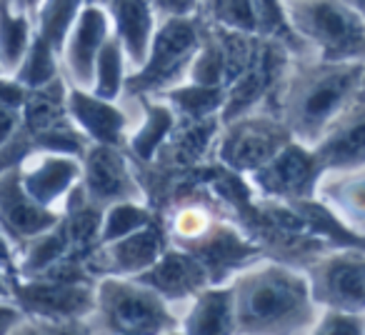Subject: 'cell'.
Here are the masks:
<instances>
[{
	"mask_svg": "<svg viewBox=\"0 0 365 335\" xmlns=\"http://www.w3.org/2000/svg\"><path fill=\"white\" fill-rule=\"evenodd\" d=\"M365 63H328L293 56L268 108L288 125L293 140L313 148L345 110L360 100Z\"/></svg>",
	"mask_w": 365,
	"mask_h": 335,
	"instance_id": "6da1fadb",
	"label": "cell"
},
{
	"mask_svg": "<svg viewBox=\"0 0 365 335\" xmlns=\"http://www.w3.org/2000/svg\"><path fill=\"white\" fill-rule=\"evenodd\" d=\"M230 285L235 335H305L320 313L305 270L283 260H253Z\"/></svg>",
	"mask_w": 365,
	"mask_h": 335,
	"instance_id": "7a4b0ae2",
	"label": "cell"
},
{
	"mask_svg": "<svg viewBox=\"0 0 365 335\" xmlns=\"http://www.w3.org/2000/svg\"><path fill=\"white\" fill-rule=\"evenodd\" d=\"M93 330L118 335H163L180 328V310L138 278L103 275L96 280Z\"/></svg>",
	"mask_w": 365,
	"mask_h": 335,
	"instance_id": "3957f363",
	"label": "cell"
},
{
	"mask_svg": "<svg viewBox=\"0 0 365 335\" xmlns=\"http://www.w3.org/2000/svg\"><path fill=\"white\" fill-rule=\"evenodd\" d=\"M293 31L318 61L365 63V18L345 0H283Z\"/></svg>",
	"mask_w": 365,
	"mask_h": 335,
	"instance_id": "277c9868",
	"label": "cell"
},
{
	"mask_svg": "<svg viewBox=\"0 0 365 335\" xmlns=\"http://www.w3.org/2000/svg\"><path fill=\"white\" fill-rule=\"evenodd\" d=\"M205 28L208 23L200 13L160 18L145 63L128 78L125 96L158 98L188 81L190 63L198 53Z\"/></svg>",
	"mask_w": 365,
	"mask_h": 335,
	"instance_id": "5b68a950",
	"label": "cell"
},
{
	"mask_svg": "<svg viewBox=\"0 0 365 335\" xmlns=\"http://www.w3.org/2000/svg\"><path fill=\"white\" fill-rule=\"evenodd\" d=\"M293 140L288 125L268 108H258L240 118L223 123L215 138V160L243 178L260 170Z\"/></svg>",
	"mask_w": 365,
	"mask_h": 335,
	"instance_id": "8992f818",
	"label": "cell"
},
{
	"mask_svg": "<svg viewBox=\"0 0 365 335\" xmlns=\"http://www.w3.org/2000/svg\"><path fill=\"white\" fill-rule=\"evenodd\" d=\"M310 293L318 308L365 315V250H325L305 265Z\"/></svg>",
	"mask_w": 365,
	"mask_h": 335,
	"instance_id": "52a82bcc",
	"label": "cell"
},
{
	"mask_svg": "<svg viewBox=\"0 0 365 335\" xmlns=\"http://www.w3.org/2000/svg\"><path fill=\"white\" fill-rule=\"evenodd\" d=\"M323 173L325 170L320 168L313 148L290 140L273 160H268L245 180L253 195H258L260 200L295 203V200H308L318 195V183Z\"/></svg>",
	"mask_w": 365,
	"mask_h": 335,
	"instance_id": "ba28073f",
	"label": "cell"
},
{
	"mask_svg": "<svg viewBox=\"0 0 365 335\" xmlns=\"http://www.w3.org/2000/svg\"><path fill=\"white\" fill-rule=\"evenodd\" d=\"M13 300L28 318L78 323V320H91L96 310V283L13 278Z\"/></svg>",
	"mask_w": 365,
	"mask_h": 335,
	"instance_id": "9c48e42d",
	"label": "cell"
},
{
	"mask_svg": "<svg viewBox=\"0 0 365 335\" xmlns=\"http://www.w3.org/2000/svg\"><path fill=\"white\" fill-rule=\"evenodd\" d=\"M66 110L73 125L91 143L125 148L140 110V98L123 96L120 100H108L86 88L68 86Z\"/></svg>",
	"mask_w": 365,
	"mask_h": 335,
	"instance_id": "30bf717a",
	"label": "cell"
},
{
	"mask_svg": "<svg viewBox=\"0 0 365 335\" xmlns=\"http://www.w3.org/2000/svg\"><path fill=\"white\" fill-rule=\"evenodd\" d=\"M81 163V188L93 205L106 210L120 200H143V185L125 148L91 143Z\"/></svg>",
	"mask_w": 365,
	"mask_h": 335,
	"instance_id": "8fae6325",
	"label": "cell"
},
{
	"mask_svg": "<svg viewBox=\"0 0 365 335\" xmlns=\"http://www.w3.org/2000/svg\"><path fill=\"white\" fill-rule=\"evenodd\" d=\"M168 245H170V240H168L165 225L153 220L150 225L125 235V238L98 245L86 258V263L96 278H103V275L138 278L165 253Z\"/></svg>",
	"mask_w": 365,
	"mask_h": 335,
	"instance_id": "7c38bea8",
	"label": "cell"
},
{
	"mask_svg": "<svg viewBox=\"0 0 365 335\" xmlns=\"http://www.w3.org/2000/svg\"><path fill=\"white\" fill-rule=\"evenodd\" d=\"M61 220L63 213L46 208L28 195L21 183L18 168L0 173V230L11 243L13 253H18L28 240L56 228Z\"/></svg>",
	"mask_w": 365,
	"mask_h": 335,
	"instance_id": "4fadbf2b",
	"label": "cell"
},
{
	"mask_svg": "<svg viewBox=\"0 0 365 335\" xmlns=\"http://www.w3.org/2000/svg\"><path fill=\"white\" fill-rule=\"evenodd\" d=\"M110 33L113 26L108 8L101 6V3H88L81 11V16H78V21L73 23L61 51L63 78L68 81V86L91 91L98 53L106 46Z\"/></svg>",
	"mask_w": 365,
	"mask_h": 335,
	"instance_id": "5bb4252c",
	"label": "cell"
},
{
	"mask_svg": "<svg viewBox=\"0 0 365 335\" xmlns=\"http://www.w3.org/2000/svg\"><path fill=\"white\" fill-rule=\"evenodd\" d=\"M21 183L33 200L63 213L73 190L81 185L83 163L76 155L51 150H33L18 165Z\"/></svg>",
	"mask_w": 365,
	"mask_h": 335,
	"instance_id": "9a60e30c",
	"label": "cell"
},
{
	"mask_svg": "<svg viewBox=\"0 0 365 335\" xmlns=\"http://www.w3.org/2000/svg\"><path fill=\"white\" fill-rule=\"evenodd\" d=\"M138 280L153 288L158 295H163L178 310H182V305L190 298H195L203 288L213 285L203 263L195 255L175 248V245H168L165 253L145 273L138 275Z\"/></svg>",
	"mask_w": 365,
	"mask_h": 335,
	"instance_id": "2e32d148",
	"label": "cell"
},
{
	"mask_svg": "<svg viewBox=\"0 0 365 335\" xmlns=\"http://www.w3.org/2000/svg\"><path fill=\"white\" fill-rule=\"evenodd\" d=\"M106 8L110 16L113 36L125 51L130 73H135L145 63L160 23L155 0H108Z\"/></svg>",
	"mask_w": 365,
	"mask_h": 335,
	"instance_id": "e0dca14e",
	"label": "cell"
},
{
	"mask_svg": "<svg viewBox=\"0 0 365 335\" xmlns=\"http://www.w3.org/2000/svg\"><path fill=\"white\" fill-rule=\"evenodd\" d=\"M313 153L325 173L365 165V103L358 100L345 110L315 143Z\"/></svg>",
	"mask_w": 365,
	"mask_h": 335,
	"instance_id": "ac0fdd59",
	"label": "cell"
},
{
	"mask_svg": "<svg viewBox=\"0 0 365 335\" xmlns=\"http://www.w3.org/2000/svg\"><path fill=\"white\" fill-rule=\"evenodd\" d=\"M185 335H235L233 285L218 283L200 290L180 310Z\"/></svg>",
	"mask_w": 365,
	"mask_h": 335,
	"instance_id": "d6986e66",
	"label": "cell"
},
{
	"mask_svg": "<svg viewBox=\"0 0 365 335\" xmlns=\"http://www.w3.org/2000/svg\"><path fill=\"white\" fill-rule=\"evenodd\" d=\"M140 98V110H138L135 125H133L130 135H128L125 150L130 155V160L135 163H153L155 155L160 153V148L168 143V138L173 135V130L178 128L180 118L178 113L168 105L163 98Z\"/></svg>",
	"mask_w": 365,
	"mask_h": 335,
	"instance_id": "ffe728a7",
	"label": "cell"
},
{
	"mask_svg": "<svg viewBox=\"0 0 365 335\" xmlns=\"http://www.w3.org/2000/svg\"><path fill=\"white\" fill-rule=\"evenodd\" d=\"M318 198L358 235H365V165L323 173Z\"/></svg>",
	"mask_w": 365,
	"mask_h": 335,
	"instance_id": "44dd1931",
	"label": "cell"
},
{
	"mask_svg": "<svg viewBox=\"0 0 365 335\" xmlns=\"http://www.w3.org/2000/svg\"><path fill=\"white\" fill-rule=\"evenodd\" d=\"M36 36V21L13 0H0V71L16 76Z\"/></svg>",
	"mask_w": 365,
	"mask_h": 335,
	"instance_id": "7402d4cb",
	"label": "cell"
},
{
	"mask_svg": "<svg viewBox=\"0 0 365 335\" xmlns=\"http://www.w3.org/2000/svg\"><path fill=\"white\" fill-rule=\"evenodd\" d=\"M73 250L71 235L66 230V223H58L48 233L28 240L16 253V278H38L46 270H51L56 263L68 258Z\"/></svg>",
	"mask_w": 365,
	"mask_h": 335,
	"instance_id": "603a6c76",
	"label": "cell"
},
{
	"mask_svg": "<svg viewBox=\"0 0 365 335\" xmlns=\"http://www.w3.org/2000/svg\"><path fill=\"white\" fill-rule=\"evenodd\" d=\"M158 98H163L178 113L180 123H195L208 120V118H220L225 105V88L198 86V83L185 81Z\"/></svg>",
	"mask_w": 365,
	"mask_h": 335,
	"instance_id": "cb8c5ba5",
	"label": "cell"
},
{
	"mask_svg": "<svg viewBox=\"0 0 365 335\" xmlns=\"http://www.w3.org/2000/svg\"><path fill=\"white\" fill-rule=\"evenodd\" d=\"M128 78H130V66H128L125 51H123L120 41L110 33L106 46L98 53L91 91L101 98H108V100H120L125 96Z\"/></svg>",
	"mask_w": 365,
	"mask_h": 335,
	"instance_id": "d4e9b609",
	"label": "cell"
},
{
	"mask_svg": "<svg viewBox=\"0 0 365 335\" xmlns=\"http://www.w3.org/2000/svg\"><path fill=\"white\" fill-rule=\"evenodd\" d=\"M13 78H16L23 88H28V91H38V88H46V86H51V83L61 81L63 78L61 53H58L46 38L36 33L26 58L21 61V66H18Z\"/></svg>",
	"mask_w": 365,
	"mask_h": 335,
	"instance_id": "484cf974",
	"label": "cell"
},
{
	"mask_svg": "<svg viewBox=\"0 0 365 335\" xmlns=\"http://www.w3.org/2000/svg\"><path fill=\"white\" fill-rule=\"evenodd\" d=\"M91 0H43L41 8L36 11V33L43 36L58 53L63 51L68 33H71L73 23L78 21L81 11Z\"/></svg>",
	"mask_w": 365,
	"mask_h": 335,
	"instance_id": "4316f807",
	"label": "cell"
},
{
	"mask_svg": "<svg viewBox=\"0 0 365 335\" xmlns=\"http://www.w3.org/2000/svg\"><path fill=\"white\" fill-rule=\"evenodd\" d=\"M153 220H158V218L150 210V205H145V200H120V203L108 205V208L103 210L98 245H106L118 238H125V235L150 225Z\"/></svg>",
	"mask_w": 365,
	"mask_h": 335,
	"instance_id": "83f0119b",
	"label": "cell"
},
{
	"mask_svg": "<svg viewBox=\"0 0 365 335\" xmlns=\"http://www.w3.org/2000/svg\"><path fill=\"white\" fill-rule=\"evenodd\" d=\"M200 16L210 26L258 36L255 0H203L200 3Z\"/></svg>",
	"mask_w": 365,
	"mask_h": 335,
	"instance_id": "f1b7e54d",
	"label": "cell"
},
{
	"mask_svg": "<svg viewBox=\"0 0 365 335\" xmlns=\"http://www.w3.org/2000/svg\"><path fill=\"white\" fill-rule=\"evenodd\" d=\"M188 81L198 86H218L225 88V53L220 46L213 28H205V36L200 41V48L190 63Z\"/></svg>",
	"mask_w": 365,
	"mask_h": 335,
	"instance_id": "f546056e",
	"label": "cell"
},
{
	"mask_svg": "<svg viewBox=\"0 0 365 335\" xmlns=\"http://www.w3.org/2000/svg\"><path fill=\"white\" fill-rule=\"evenodd\" d=\"M305 335H365V315L320 308L318 318Z\"/></svg>",
	"mask_w": 365,
	"mask_h": 335,
	"instance_id": "4dcf8cb0",
	"label": "cell"
},
{
	"mask_svg": "<svg viewBox=\"0 0 365 335\" xmlns=\"http://www.w3.org/2000/svg\"><path fill=\"white\" fill-rule=\"evenodd\" d=\"M11 335H93V328L88 320H78V323H53V320L41 318H23Z\"/></svg>",
	"mask_w": 365,
	"mask_h": 335,
	"instance_id": "1f68e13d",
	"label": "cell"
},
{
	"mask_svg": "<svg viewBox=\"0 0 365 335\" xmlns=\"http://www.w3.org/2000/svg\"><path fill=\"white\" fill-rule=\"evenodd\" d=\"M200 3L203 0H155V8L160 18L195 16V13H200Z\"/></svg>",
	"mask_w": 365,
	"mask_h": 335,
	"instance_id": "d6a6232c",
	"label": "cell"
},
{
	"mask_svg": "<svg viewBox=\"0 0 365 335\" xmlns=\"http://www.w3.org/2000/svg\"><path fill=\"white\" fill-rule=\"evenodd\" d=\"M21 123H23V113L18 110V108L0 103V148L16 135Z\"/></svg>",
	"mask_w": 365,
	"mask_h": 335,
	"instance_id": "836d02e7",
	"label": "cell"
},
{
	"mask_svg": "<svg viewBox=\"0 0 365 335\" xmlns=\"http://www.w3.org/2000/svg\"><path fill=\"white\" fill-rule=\"evenodd\" d=\"M26 318L23 310L16 305V300H0V335H11L21 320Z\"/></svg>",
	"mask_w": 365,
	"mask_h": 335,
	"instance_id": "e575fe53",
	"label": "cell"
},
{
	"mask_svg": "<svg viewBox=\"0 0 365 335\" xmlns=\"http://www.w3.org/2000/svg\"><path fill=\"white\" fill-rule=\"evenodd\" d=\"M0 268L6 270L11 278H16V253H13L11 243L6 240L3 230H0Z\"/></svg>",
	"mask_w": 365,
	"mask_h": 335,
	"instance_id": "d590c367",
	"label": "cell"
},
{
	"mask_svg": "<svg viewBox=\"0 0 365 335\" xmlns=\"http://www.w3.org/2000/svg\"><path fill=\"white\" fill-rule=\"evenodd\" d=\"M0 300H13V280L3 268H0Z\"/></svg>",
	"mask_w": 365,
	"mask_h": 335,
	"instance_id": "8d00e7d4",
	"label": "cell"
},
{
	"mask_svg": "<svg viewBox=\"0 0 365 335\" xmlns=\"http://www.w3.org/2000/svg\"><path fill=\"white\" fill-rule=\"evenodd\" d=\"M13 3H16V6L21 8V11L31 13V16L36 18V11H38V8H41L43 0H13Z\"/></svg>",
	"mask_w": 365,
	"mask_h": 335,
	"instance_id": "74e56055",
	"label": "cell"
},
{
	"mask_svg": "<svg viewBox=\"0 0 365 335\" xmlns=\"http://www.w3.org/2000/svg\"><path fill=\"white\" fill-rule=\"evenodd\" d=\"M345 3H348V6L358 13V16L365 18V0H345Z\"/></svg>",
	"mask_w": 365,
	"mask_h": 335,
	"instance_id": "f35d334b",
	"label": "cell"
},
{
	"mask_svg": "<svg viewBox=\"0 0 365 335\" xmlns=\"http://www.w3.org/2000/svg\"><path fill=\"white\" fill-rule=\"evenodd\" d=\"M163 335H185L180 328H175V330H168V333H163Z\"/></svg>",
	"mask_w": 365,
	"mask_h": 335,
	"instance_id": "ab89813d",
	"label": "cell"
},
{
	"mask_svg": "<svg viewBox=\"0 0 365 335\" xmlns=\"http://www.w3.org/2000/svg\"><path fill=\"white\" fill-rule=\"evenodd\" d=\"M360 100L365 103V76H363V86H360Z\"/></svg>",
	"mask_w": 365,
	"mask_h": 335,
	"instance_id": "60d3db41",
	"label": "cell"
},
{
	"mask_svg": "<svg viewBox=\"0 0 365 335\" xmlns=\"http://www.w3.org/2000/svg\"><path fill=\"white\" fill-rule=\"evenodd\" d=\"M93 335H118V333H101V330H93Z\"/></svg>",
	"mask_w": 365,
	"mask_h": 335,
	"instance_id": "b9f144b4",
	"label": "cell"
},
{
	"mask_svg": "<svg viewBox=\"0 0 365 335\" xmlns=\"http://www.w3.org/2000/svg\"><path fill=\"white\" fill-rule=\"evenodd\" d=\"M91 3H101V6H106L108 0H91Z\"/></svg>",
	"mask_w": 365,
	"mask_h": 335,
	"instance_id": "7bdbcfd3",
	"label": "cell"
},
{
	"mask_svg": "<svg viewBox=\"0 0 365 335\" xmlns=\"http://www.w3.org/2000/svg\"><path fill=\"white\" fill-rule=\"evenodd\" d=\"M0 73H3V71H0Z\"/></svg>",
	"mask_w": 365,
	"mask_h": 335,
	"instance_id": "ee69618b",
	"label": "cell"
}]
</instances>
